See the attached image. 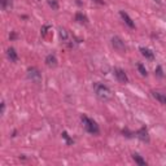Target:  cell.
<instances>
[{
  "label": "cell",
  "instance_id": "6da1fadb",
  "mask_svg": "<svg viewBox=\"0 0 166 166\" xmlns=\"http://www.w3.org/2000/svg\"><path fill=\"white\" fill-rule=\"evenodd\" d=\"M95 92H96V96L99 97L101 101H108L112 97L110 90L106 86L100 85V83H96V85H95Z\"/></svg>",
  "mask_w": 166,
  "mask_h": 166
},
{
  "label": "cell",
  "instance_id": "7a4b0ae2",
  "mask_svg": "<svg viewBox=\"0 0 166 166\" xmlns=\"http://www.w3.org/2000/svg\"><path fill=\"white\" fill-rule=\"evenodd\" d=\"M81 119H82V123H83V126H85V129L88 131L90 134H99V126H97V123L94 121V119H91V118H88L87 116H82L81 117Z\"/></svg>",
  "mask_w": 166,
  "mask_h": 166
},
{
  "label": "cell",
  "instance_id": "3957f363",
  "mask_svg": "<svg viewBox=\"0 0 166 166\" xmlns=\"http://www.w3.org/2000/svg\"><path fill=\"white\" fill-rule=\"evenodd\" d=\"M112 44H113L114 50H117L118 52H125V43L122 42V39L118 38V36H114L113 39H112Z\"/></svg>",
  "mask_w": 166,
  "mask_h": 166
},
{
  "label": "cell",
  "instance_id": "277c9868",
  "mask_svg": "<svg viewBox=\"0 0 166 166\" xmlns=\"http://www.w3.org/2000/svg\"><path fill=\"white\" fill-rule=\"evenodd\" d=\"M114 75H116L117 79H118V82H121V83H127L129 82L127 75H126V73L122 69H114Z\"/></svg>",
  "mask_w": 166,
  "mask_h": 166
},
{
  "label": "cell",
  "instance_id": "5b68a950",
  "mask_svg": "<svg viewBox=\"0 0 166 166\" xmlns=\"http://www.w3.org/2000/svg\"><path fill=\"white\" fill-rule=\"evenodd\" d=\"M136 136L141 140V141H145V143H148L149 141V135H148V131L145 127H141L138 130V133H136Z\"/></svg>",
  "mask_w": 166,
  "mask_h": 166
},
{
  "label": "cell",
  "instance_id": "8992f818",
  "mask_svg": "<svg viewBox=\"0 0 166 166\" xmlns=\"http://www.w3.org/2000/svg\"><path fill=\"white\" fill-rule=\"evenodd\" d=\"M119 14H121V17H122V19L126 22V25H127L129 27H131V29H134L135 27V23L133 22V19L130 18V16L126 12H123V11H121L119 12Z\"/></svg>",
  "mask_w": 166,
  "mask_h": 166
},
{
  "label": "cell",
  "instance_id": "52a82bcc",
  "mask_svg": "<svg viewBox=\"0 0 166 166\" xmlns=\"http://www.w3.org/2000/svg\"><path fill=\"white\" fill-rule=\"evenodd\" d=\"M27 75H29V78H31V79H36V81L40 79V74H39V71L35 67H30V69L27 70Z\"/></svg>",
  "mask_w": 166,
  "mask_h": 166
},
{
  "label": "cell",
  "instance_id": "ba28073f",
  "mask_svg": "<svg viewBox=\"0 0 166 166\" xmlns=\"http://www.w3.org/2000/svg\"><path fill=\"white\" fill-rule=\"evenodd\" d=\"M152 95H153V97L156 100H158L161 104H164V105H166V96L164 95V94H161V92H156V91H153L152 92Z\"/></svg>",
  "mask_w": 166,
  "mask_h": 166
},
{
  "label": "cell",
  "instance_id": "9c48e42d",
  "mask_svg": "<svg viewBox=\"0 0 166 166\" xmlns=\"http://www.w3.org/2000/svg\"><path fill=\"white\" fill-rule=\"evenodd\" d=\"M7 55L9 57V60L13 61V62H16L17 61V52L14 51V48H8V51H7Z\"/></svg>",
  "mask_w": 166,
  "mask_h": 166
},
{
  "label": "cell",
  "instance_id": "30bf717a",
  "mask_svg": "<svg viewBox=\"0 0 166 166\" xmlns=\"http://www.w3.org/2000/svg\"><path fill=\"white\" fill-rule=\"evenodd\" d=\"M140 52H141V55H143L144 57H147V58H153L154 55H153V52L148 50V48H144V47H141L140 48Z\"/></svg>",
  "mask_w": 166,
  "mask_h": 166
},
{
  "label": "cell",
  "instance_id": "8fae6325",
  "mask_svg": "<svg viewBox=\"0 0 166 166\" xmlns=\"http://www.w3.org/2000/svg\"><path fill=\"white\" fill-rule=\"evenodd\" d=\"M46 64H47L48 66H56V64H57L56 57L53 56V55H48L47 58H46Z\"/></svg>",
  "mask_w": 166,
  "mask_h": 166
},
{
  "label": "cell",
  "instance_id": "7c38bea8",
  "mask_svg": "<svg viewBox=\"0 0 166 166\" xmlns=\"http://www.w3.org/2000/svg\"><path fill=\"white\" fill-rule=\"evenodd\" d=\"M133 158L135 160V162L136 164H138V165H140V166H144L145 164H147V162H145V160H143V158H141V156H139V154H133Z\"/></svg>",
  "mask_w": 166,
  "mask_h": 166
},
{
  "label": "cell",
  "instance_id": "4fadbf2b",
  "mask_svg": "<svg viewBox=\"0 0 166 166\" xmlns=\"http://www.w3.org/2000/svg\"><path fill=\"white\" fill-rule=\"evenodd\" d=\"M75 19L79 23H87V17L86 16H83L82 13H77V16H75Z\"/></svg>",
  "mask_w": 166,
  "mask_h": 166
},
{
  "label": "cell",
  "instance_id": "5bb4252c",
  "mask_svg": "<svg viewBox=\"0 0 166 166\" xmlns=\"http://www.w3.org/2000/svg\"><path fill=\"white\" fill-rule=\"evenodd\" d=\"M2 7L4 9H9L12 7V0H2Z\"/></svg>",
  "mask_w": 166,
  "mask_h": 166
},
{
  "label": "cell",
  "instance_id": "9a60e30c",
  "mask_svg": "<svg viewBox=\"0 0 166 166\" xmlns=\"http://www.w3.org/2000/svg\"><path fill=\"white\" fill-rule=\"evenodd\" d=\"M138 70H139V73H140V74L143 75V77H147V74H148L147 69H145V67L141 65V64H138Z\"/></svg>",
  "mask_w": 166,
  "mask_h": 166
},
{
  "label": "cell",
  "instance_id": "2e32d148",
  "mask_svg": "<svg viewBox=\"0 0 166 166\" xmlns=\"http://www.w3.org/2000/svg\"><path fill=\"white\" fill-rule=\"evenodd\" d=\"M58 31H60V38H61V39H64V40H66V39H67V33H66L65 29L60 27V30H58Z\"/></svg>",
  "mask_w": 166,
  "mask_h": 166
},
{
  "label": "cell",
  "instance_id": "e0dca14e",
  "mask_svg": "<svg viewBox=\"0 0 166 166\" xmlns=\"http://www.w3.org/2000/svg\"><path fill=\"white\" fill-rule=\"evenodd\" d=\"M62 138H64V139L67 141V144H71V143H73V140L69 138V136H67V133H62Z\"/></svg>",
  "mask_w": 166,
  "mask_h": 166
},
{
  "label": "cell",
  "instance_id": "ac0fdd59",
  "mask_svg": "<svg viewBox=\"0 0 166 166\" xmlns=\"http://www.w3.org/2000/svg\"><path fill=\"white\" fill-rule=\"evenodd\" d=\"M48 4H50V5L53 8V9H57L58 8V5H57V3L55 2V0H48Z\"/></svg>",
  "mask_w": 166,
  "mask_h": 166
},
{
  "label": "cell",
  "instance_id": "d6986e66",
  "mask_svg": "<svg viewBox=\"0 0 166 166\" xmlns=\"http://www.w3.org/2000/svg\"><path fill=\"white\" fill-rule=\"evenodd\" d=\"M156 74L158 77H164V73H162V67L161 66H157V69H156Z\"/></svg>",
  "mask_w": 166,
  "mask_h": 166
},
{
  "label": "cell",
  "instance_id": "ffe728a7",
  "mask_svg": "<svg viewBox=\"0 0 166 166\" xmlns=\"http://www.w3.org/2000/svg\"><path fill=\"white\" fill-rule=\"evenodd\" d=\"M123 134H126V136H127V138H131V134L129 133L127 130H123Z\"/></svg>",
  "mask_w": 166,
  "mask_h": 166
},
{
  "label": "cell",
  "instance_id": "44dd1931",
  "mask_svg": "<svg viewBox=\"0 0 166 166\" xmlns=\"http://www.w3.org/2000/svg\"><path fill=\"white\" fill-rule=\"evenodd\" d=\"M96 3H99V4H104V2H102V0H95Z\"/></svg>",
  "mask_w": 166,
  "mask_h": 166
}]
</instances>
